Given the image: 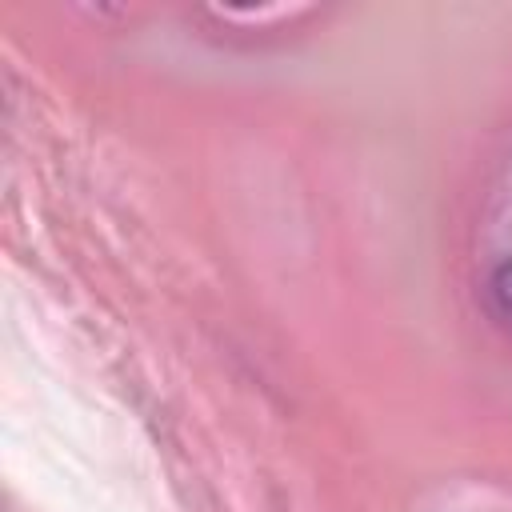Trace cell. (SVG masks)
<instances>
[{
	"instance_id": "1",
	"label": "cell",
	"mask_w": 512,
	"mask_h": 512,
	"mask_svg": "<svg viewBox=\"0 0 512 512\" xmlns=\"http://www.w3.org/2000/svg\"><path fill=\"white\" fill-rule=\"evenodd\" d=\"M492 288H496V300H500V304L512 312V264L496 272V284H492Z\"/></svg>"
}]
</instances>
